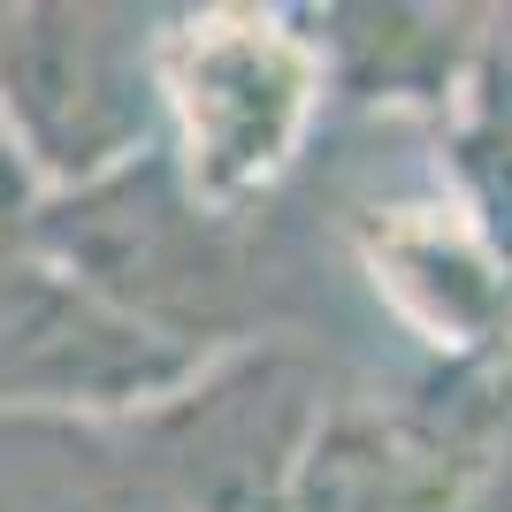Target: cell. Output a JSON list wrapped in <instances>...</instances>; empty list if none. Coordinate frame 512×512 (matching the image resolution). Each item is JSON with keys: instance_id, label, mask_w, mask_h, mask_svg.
Segmentation results:
<instances>
[{"instance_id": "cell-8", "label": "cell", "mask_w": 512, "mask_h": 512, "mask_svg": "<svg viewBox=\"0 0 512 512\" xmlns=\"http://www.w3.org/2000/svg\"><path fill=\"white\" fill-rule=\"evenodd\" d=\"M123 512H176L169 497H146V505H123Z\"/></svg>"}, {"instance_id": "cell-7", "label": "cell", "mask_w": 512, "mask_h": 512, "mask_svg": "<svg viewBox=\"0 0 512 512\" xmlns=\"http://www.w3.org/2000/svg\"><path fill=\"white\" fill-rule=\"evenodd\" d=\"M16 245H23V153L8 138V123H0V268H8Z\"/></svg>"}, {"instance_id": "cell-4", "label": "cell", "mask_w": 512, "mask_h": 512, "mask_svg": "<svg viewBox=\"0 0 512 512\" xmlns=\"http://www.w3.org/2000/svg\"><path fill=\"white\" fill-rule=\"evenodd\" d=\"M176 375L184 352L77 291V276L0 268V398H146Z\"/></svg>"}, {"instance_id": "cell-6", "label": "cell", "mask_w": 512, "mask_h": 512, "mask_svg": "<svg viewBox=\"0 0 512 512\" xmlns=\"http://www.w3.org/2000/svg\"><path fill=\"white\" fill-rule=\"evenodd\" d=\"M459 512H512V413H497L490 436H482V459L467 474V497Z\"/></svg>"}, {"instance_id": "cell-2", "label": "cell", "mask_w": 512, "mask_h": 512, "mask_svg": "<svg viewBox=\"0 0 512 512\" xmlns=\"http://www.w3.org/2000/svg\"><path fill=\"white\" fill-rule=\"evenodd\" d=\"M161 46L123 8H31L0 23V123L39 169L100 184L146 146Z\"/></svg>"}, {"instance_id": "cell-3", "label": "cell", "mask_w": 512, "mask_h": 512, "mask_svg": "<svg viewBox=\"0 0 512 512\" xmlns=\"http://www.w3.org/2000/svg\"><path fill=\"white\" fill-rule=\"evenodd\" d=\"M321 421V375L299 352H245L153 421V474L176 512H291Z\"/></svg>"}, {"instance_id": "cell-5", "label": "cell", "mask_w": 512, "mask_h": 512, "mask_svg": "<svg viewBox=\"0 0 512 512\" xmlns=\"http://www.w3.org/2000/svg\"><path fill=\"white\" fill-rule=\"evenodd\" d=\"M367 268L383 283L398 314L413 329H428L436 344H490V329L505 321V260L474 222H459L444 207H390L375 214V237H367Z\"/></svg>"}, {"instance_id": "cell-1", "label": "cell", "mask_w": 512, "mask_h": 512, "mask_svg": "<svg viewBox=\"0 0 512 512\" xmlns=\"http://www.w3.org/2000/svg\"><path fill=\"white\" fill-rule=\"evenodd\" d=\"M161 92L184 130V192L207 214H230L291 169L314 123L321 62L276 16L222 8L161 39Z\"/></svg>"}]
</instances>
